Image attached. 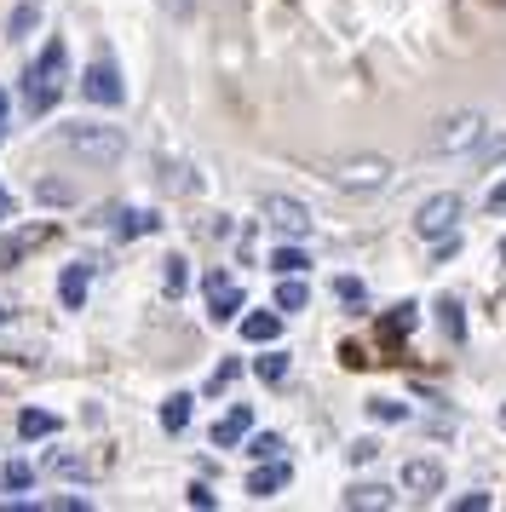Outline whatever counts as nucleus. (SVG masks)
<instances>
[{
    "mask_svg": "<svg viewBox=\"0 0 506 512\" xmlns=\"http://www.w3.org/2000/svg\"><path fill=\"white\" fill-rule=\"evenodd\" d=\"M478 139H483V116H472V110H466V116H449L443 127H437L432 150H437V156H455V150H472Z\"/></svg>",
    "mask_w": 506,
    "mask_h": 512,
    "instance_id": "nucleus-7",
    "label": "nucleus"
},
{
    "mask_svg": "<svg viewBox=\"0 0 506 512\" xmlns=\"http://www.w3.org/2000/svg\"><path fill=\"white\" fill-rule=\"evenodd\" d=\"M437 323H443V334H449V340H460V334H466V317H460V300H443V305H437Z\"/></svg>",
    "mask_w": 506,
    "mask_h": 512,
    "instance_id": "nucleus-21",
    "label": "nucleus"
},
{
    "mask_svg": "<svg viewBox=\"0 0 506 512\" xmlns=\"http://www.w3.org/2000/svg\"><path fill=\"white\" fill-rule=\"evenodd\" d=\"M271 271H276V277H299V271H305V254H299V248H276Z\"/></svg>",
    "mask_w": 506,
    "mask_h": 512,
    "instance_id": "nucleus-20",
    "label": "nucleus"
},
{
    "mask_svg": "<svg viewBox=\"0 0 506 512\" xmlns=\"http://www.w3.org/2000/svg\"><path fill=\"white\" fill-rule=\"evenodd\" d=\"M489 507V495H483V489H472V495H460L455 501V512H483Z\"/></svg>",
    "mask_w": 506,
    "mask_h": 512,
    "instance_id": "nucleus-32",
    "label": "nucleus"
},
{
    "mask_svg": "<svg viewBox=\"0 0 506 512\" xmlns=\"http://www.w3.org/2000/svg\"><path fill=\"white\" fill-rule=\"evenodd\" d=\"M184 501H190V507H219V495H213V489H207V484H190V489H184Z\"/></svg>",
    "mask_w": 506,
    "mask_h": 512,
    "instance_id": "nucleus-30",
    "label": "nucleus"
},
{
    "mask_svg": "<svg viewBox=\"0 0 506 512\" xmlns=\"http://www.w3.org/2000/svg\"><path fill=\"white\" fill-rule=\"evenodd\" d=\"M35 18H41V0H23L18 12H12V41H18V35H29V24H35Z\"/></svg>",
    "mask_w": 506,
    "mask_h": 512,
    "instance_id": "nucleus-22",
    "label": "nucleus"
},
{
    "mask_svg": "<svg viewBox=\"0 0 506 512\" xmlns=\"http://www.w3.org/2000/svg\"><path fill=\"white\" fill-rule=\"evenodd\" d=\"M236 374H242V363H236V357H230V363H219V369H213V380H207V392H225Z\"/></svg>",
    "mask_w": 506,
    "mask_h": 512,
    "instance_id": "nucleus-27",
    "label": "nucleus"
},
{
    "mask_svg": "<svg viewBox=\"0 0 506 512\" xmlns=\"http://www.w3.org/2000/svg\"><path fill=\"white\" fill-rule=\"evenodd\" d=\"M167 294H184V259H167Z\"/></svg>",
    "mask_w": 506,
    "mask_h": 512,
    "instance_id": "nucleus-31",
    "label": "nucleus"
},
{
    "mask_svg": "<svg viewBox=\"0 0 506 512\" xmlns=\"http://www.w3.org/2000/svg\"><path fill=\"white\" fill-rule=\"evenodd\" d=\"M455 219H460V196H455V190H437V196H426V202H420V213H414V231L437 242V236L455 231Z\"/></svg>",
    "mask_w": 506,
    "mask_h": 512,
    "instance_id": "nucleus-5",
    "label": "nucleus"
},
{
    "mask_svg": "<svg viewBox=\"0 0 506 512\" xmlns=\"http://www.w3.org/2000/svg\"><path fill=\"white\" fill-rule=\"evenodd\" d=\"M391 328H397V334H409V328H414V305H397V317H391Z\"/></svg>",
    "mask_w": 506,
    "mask_h": 512,
    "instance_id": "nucleus-34",
    "label": "nucleus"
},
{
    "mask_svg": "<svg viewBox=\"0 0 506 512\" xmlns=\"http://www.w3.org/2000/svg\"><path fill=\"white\" fill-rule=\"evenodd\" d=\"M374 455H380V443H374V438H363V443H351V461H374Z\"/></svg>",
    "mask_w": 506,
    "mask_h": 512,
    "instance_id": "nucleus-33",
    "label": "nucleus"
},
{
    "mask_svg": "<svg viewBox=\"0 0 506 512\" xmlns=\"http://www.w3.org/2000/svg\"><path fill=\"white\" fill-rule=\"evenodd\" d=\"M81 93H87L92 104H104V110H115V104L127 98V87H121V70H115V58H110V47L92 52L87 75H81Z\"/></svg>",
    "mask_w": 506,
    "mask_h": 512,
    "instance_id": "nucleus-3",
    "label": "nucleus"
},
{
    "mask_svg": "<svg viewBox=\"0 0 506 512\" xmlns=\"http://www.w3.org/2000/svg\"><path fill=\"white\" fill-rule=\"evenodd\" d=\"M334 294H340L345 305H363V300H368V288H363L357 277H340V282H334Z\"/></svg>",
    "mask_w": 506,
    "mask_h": 512,
    "instance_id": "nucleus-26",
    "label": "nucleus"
},
{
    "mask_svg": "<svg viewBox=\"0 0 506 512\" xmlns=\"http://www.w3.org/2000/svg\"><path fill=\"white\" fill-rule=\"evenodd\" d=\"M288 478H294V466L271 455V466H259V472L248 478V495H259V501H265V495H276V489L288 484Z\"/></svg>",
    "mask_w": 506,
    "mask_h": 512,
    "instance_id": "nucleus-11",
    "label": "nucleus"
},
{
    "mask_svg": "<svg viewBox=\"0 0 506 512\" xmlns=\"http://www.w3.org/2000/svg\"><path fill=\"white\" fill-rule=\"evenodd\" d=\"M248 432H253V409H248V403H236V409L213 426V443H219V449H230V443H242Z\"/></svg>",
    "mask_w": 506,
    "mask_h": 512,
    "instance_id": "nucleus-10",
    "label": "nucleus"
},
{
    "mask_svg": "<svg viewBox=\"0 0 506 512\" xmlns=\"http://www.w3.org/2000/svg\"><path fill=\"white\" fill-rule=\"evenodd\" d=\"M46 231H23V236H6V242H0V271H12V265H18L23 254H29V248H35V242H41Z\"/></svg>",
    "mask_w": 506,
    "mask_h": 512,
    "instance_id": "nucleus-16",
    "label": "nucleus"
},
{
    "mask_svg": "<svg viewBox=\"0 0 506 512\" xmlns=\"http://www.w3.org/2000/svg\"><path fill=\"white\" fill-rule=\"evenodd\" d=\"M0 219H18V202H12V190L0 185Z\"/></svg>",
    "mask_w": 506,
    "mask_h": 512,
    "instance_id": "nucleus-35",
    "label": "nucleus"
},
{
    "mask_svg": "<svg viewBox=\"0 0 506 512\" xmlns=\"http://www.w3.org/2000/svg\"><path fill=\"white\" fill-rule=\"evenodd\" d=\"M144 231H156V213L133 208V213H127V225H121V236H144Z\"/></svg>",
    "mask_w": 506,
    "mask_h": 512,
    "instance_id": "nucleus-25",
    "label": "nucleus"
},
{
    "mask_svg": "<svg viewBox=\"0 0 506 512\" xmlns=\"http://www.w3.org/2000/svg\"><path fill=\"white\" fill-rule=\"evenodd\" d=\"M403 489H409V495H437V489H443V466L437 461H403Z\"/></svg>",
    "mask_w": 506,
    "mask_h": 512,
    "instance_id": "nucleus-9",
    "label": "nucleus"
},
{
    "mask_svg": "<svg viewBox=\"0 0 506 512\" xmlns=\"http://www.w3.org/2000/svg\"><path fill=\"white\" fill-rule=\"evenodd\" d=\"M202 288H207V317H213V323H230V317L242 311V288H236L225 271H207Z\"/></svg>",
    "mask_w": 506,
    "mask_h": 512,
    "instance_id": "nucleus-8",
    "label": "nucleus"
},
{
    "mask_svg": "<svg viewBox=\"0 0 506 512\" xmlns=\"http://www.w3.org/2000/svg\"><path fill=\"white\" fill-rule=\"evenodd\" d=\"M0 121H6V93H0Z\"/></svg>",
    "mask_w": 506,
    "mask_h": 512,
    "instance_id": "nucleus-37",
    "label": "nucleus"
},
{
    "mask_svg": "<svg viewBox=\"0 0 506 512\" xmlns=\"http://www.w3.org/2000/svg\"><path fill=\"white\" fill-rule=\"evenodd\" d=\"M87 277H92V265H69L64 282H58V294H64L69 311H81V300H87Z\"/></svg>",
    "mask_w": 506,
    "mask_h": 512,
    "instance_id": "nucleus-14",
    "label": "nucleus"
},
{
    "mask_svg": "<svg viewBox=\"0 0 506 512\" xmlns=\"http://www.w3.org/2000/svg\"><path fill=\"white\" fill-rule=\"evenodd\" d=\"M46 472H64V478H81L87 466H81V461H69V455H58V449H52V455H46Z\"/></svg>",
    "mask_w": 506,
    "mask_h": 512,
    "instance_id": "nucleus-29",
    "label": "nucleus"
},
{
    "mask_svg": "<svg viewBox=\"0 0 506 512\" xmlns=\"http://www.w3.org/2000/svg\"><path fill=\"white\" fill-rule=\"evenodd\" d=\"M253 374H259L265 386H282V380H288V351H265V357L253 363Z\"/></svg>",
    "mask_w": 506,
    "mask_h": 512,
    "instance_id": "nucleus-19",
    "label": "nucleus"
},
{
    "mask_svg": "<svg viewBox=\"0 0 506 512\" xmlns=\"http://www.w3.org/2000/svg\"><path fill=\"white\" fill-rule=\"evenodd\" d=\"M501 259H506V242H501Z\"/></svg>",
    "mask_w": 506,
    "mask_h": 512,
    "instance_id": "nucleus-38",
    "label": "nucleus"
},
{
    "mask_svg": "<svg viewBox=\"0 0 506 512\" xmlns=\"http://www.w3.org/2000/svg\"><path fill=\"white\" fill-rule=\"evenodd\" d=\"M18 432L35 443V438H46V432H58V415H46V409H23V415H18Z\"/></svg>",
    "mask_w": 506,
    "mask_h": 512,
    "instance_id": "nucleus-18",
    "label": "nucleus"
},
{
    "mask_svg": "<svg viewBox=\"0 0 506 512\" xmlns=\"http://www.w3.org/2000/svg\"><path fill=\"white\" fill-rule=\"evenodd\" d=\"M305 300H311V288H305L299 277L276 282V311H305Z\"/></svg>",
    "mask_w": 506,
    "mask_h": 512,
    "instance_id": "nucleus-17",
    "label": "nucleus"
},
{
    "mask_svg": "<svg viewBox=\"0 0 506 512\" xmlns=\"http://www.w3.org/2000/svg\"><path fill=\"white\" fill-rule=\"evenodd\" d=\"M276 334H282V311H253V317H242V340H253V346H271Z\"/></svg>",
    "mask_w": 506,
    "mask_h": 512,
    "instance_id": "nucleus-12",
    "label": "nucleus"
},
{
    "mask_svg": "<svg viewBox=\"0 0 506 512\" xmlns=\"http://www.w3.org/2000/svg\"><path fill=\"white\" fill-rule=\"evenodd\" d=\"M489 208H501V213H506V185H495V190H489Z\"/></svg>",
    "mask_w": 506,
    "mask_h": 512,
    "instance_id": "nucleus-36",
    "label": "nucleus"
},
{
    "mask_svg": "<svg viewBox=\"0 0 506 512\" xmlns=\"http://www.w3.org/2000/svg\"><path fill=\"white\" fill-rule=\"evenodd\" d=\"M0 484H6V489H29V484H35V466L12 461V466H6V472H0Z\"/></svg>",
    "mask_w": 506,
    "mask_h": 512,
    "instance_id": "nucleus-23",
    "label": "nucleus"
},
{
    "mask_svg": "<svg viewBox=\"0 0 506 512\" xmlns=\"http://www.w3.org/2000/svg\"><path fill=\"white\" fill-rule=\"evenodd\" d=\"M259 213H265V225H276L282 236H311V208L294 202V196H265Z\"/></svg>",
    "mask_w": 506,
    "mask_h": 512,
    "instance_id": "nucleus-6",
    "label": "nucleus"
},
{
    "mask_svg": "<svg viewBox=\"0 0 506 512\" xmlns=\"http://www.w3.org/2000/svg\"><path fill=\"white\" fill-rule=\"evenodd\" d=\"M52 144L69 150L75 162H87V167H115L127 156V133L121 127H104V121H58Z\"/></svg>",
    "mask_w": 506,
    "mask_h": 512,
    "instance_id": "nucleus-1",
    "label": "nucleus"
},
{
    "mask_svg": "<svg viewBox=\"0 0 506 512\" xmlns=\"http://www.w3.org/2000/svg\"><path fill=\"white\" fill-rule=\"evenodd\" d=\"M368 415H374V420H403L409 409H403V403H391V397H374V403H368Z\"/></svg>",
    "mask_w": 506,
    "mask_h": 512,
    "instance_id": "nucleus-28",
    "label": "nucleus"
},
{
    "mask_svg": "<svg viewBox=\"0 0 506 512\" xmlns=\"http://www.w3.org/2000/svg\"><path fill=\"white\" fill-rule=\"evenodd\" d=\"M328 179L340 190H380L391 179V162L386 156H357V162H334L328 167Z\"/></svg>",
    "mask_w": 506,
    "mask_h": 512,
    "instance_id": "nucleus-4",
    "label": "nucleus"
},
{
    "mask_svg": "<svg viewBox=\"0 0 506 512\" xmlns=\"http://www.w3.org/2000/svg\"><path fill=\"white\" fill-rule=\"evenodd\" d=\"M190 403H196L190 392H173L161 403V426H167V432H184V426H190Z\"/></svg>",
    "mask_w": 506,
    "mask_h": 512,
    "instance_id": "nucleus-15",
    "label": "nucleus"
},
{
    "mask_svg": "<svg viewBox=\"0 0 506 512\" xmlns=\"http://www.w3.org/2000/svg\"><path fill=\"white\" fill-rule=\"evenodd\" d=\"M64 87V41H46V52L29 64L23 75V104H29V116H46L52 110V98Z\"/></svg>",
    "mask_w": 506,
    "mask_h": 512,
    "instance_id": "nucleus-2",
    "label": "nucleus"
},
{
    "mask_svg": "<svg viewBox=\"0 0 506 512\" xmlns=\"http://www.w3.org/2000/svg\"><path fill=\"white\" fill-rule=\"evenodd\" d=\"M248 455L253 461H271V455H282V438H276V432H259V438L248 443Z\"/></svg>",
    "mask_w": 506,
    "mask_h": 512,
    "instance_id": "nucleus-24",
    "label": "nucleus"
},
{
    "mask_svg": "<svg viewBox=\"0 0 506 512\" xmlns=\"http://www.w3.org/2000/svg\"><path fill=\"white\" fill-rule=\"evenodd\" d=\"M0 323H6V311H0Z\"/></svg>",
    "mask_w": 506,
    "mask_h": 512,
    "instance_id": "nucleus-39",
    "label": "nucleus"
},
{
    "mask_svg": "<svg viewBox=\"0 0 506 512\" xmlns=\"http://www.w3.org/2000/svg\"><path fill=\"white\" fill-rule=\"evenodd\" d=\"M345 507H351V512L391 507V489H386V484H351V489H345Z\"/></svg>",
    "mask_w": 506,
    "mask_h": 512,
    "instance_id": "nucleus-13",
    "label": "nucleus"
}]
</instances>
